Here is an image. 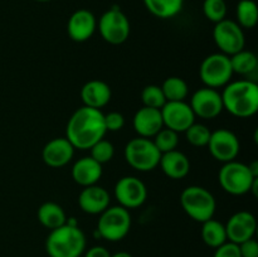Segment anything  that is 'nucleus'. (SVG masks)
<instances>
[{
	"mask_svg": "<svg viewBox=\"0 0 258 257\" xmlns=\"http://www.w3.org/2000/svg\"><path fill=\"white\" fill-rule=\"evenodd\" d=\"M105 113L87 106L77 108L70 117L66 127V138L80 150H90L97 141L105 138Z\"/></svg>",
	"mask_w": 258,
	"mask_h": 257,
	"instance_id": "nucleus-1",
	"label": "nucleus"
},
{
	"mask_svg": "<svg viewBox=\"0 0 258 257\" xmlns=\"http://www.w3.org/2000/svg\"><path fill=\"white\" fill-rule=\"evenodd\" d=\"M223 108L239 118H248L258 111V85L251 80H239L224 86Z\"/></svg>",
	"mask_w": 258,
	"mask_h": 257,
	"instance_id": "nucleus-2",
	"label": "nucleus"
},
{
	"mask_svg": "<svg viewBox=\"0 0 258 257\" xmlns=\"http://www.w3.org/2000/svg\"><path fill=\"white\" fill-rule=\"evenodd\" d=\"M86 249V236L75 222L52 229L45 239V251L49 257H81Z\"/></svg>",
	"mask_w": 258,
	"mask_h": 257,
	"instance_id": "nucleus-3",
	"label": "nucleus"
},
{
	"mask_svg": "<svg viewBox=\"0 0 258 257\" xmlns=\"http://www.w3.org/2000/svg\"><path fill=\"white\" fill-rule=\"evenodd\" d=\"M180 204L183 211L199 223L213 218L217 208L213 194L199 185L186 186L180 194Z\"/></svg>",
	"mask_w": 258,
	"mask_h": 257,
	"instance_id": "nucleus-4",
	"label": "nucleus"
},
{
	"mask_svg": "<svg viewBox=\"0 0 258 257\" xmlns=\"http://www.w3.org/2000/svg\"><path fill=\"white\" fill-rule=\"evenodd\" d=\"M218 180L222 189L232 196H243L251 191L257 176L249 170L248 165L237 160L224 163L218 174Z\"/></svg>",
	"mask_w": 258,
	"mask_h": 257,
	"instance_id": "nucleus-5",
	"label": "nucleus"
},
{
	"mask_svg": "<svg viewBox=\"0 0 258 257\" xmlns=\"http://www.w3.org/2000/svg\"><path fill=\"white\" fill-rule=\"evenodd\" d=\"M130 228V212L121 206L108 207L100 214L97 222L98 237L110 242H117L125 238Z\"/></svg>",
	"mask_w": 258,
	"mask_h": 257,
	"instance_id": "nucleus-6",
	"label": "nucleus"
},
{
	"mask_svg": "<svg viewBox=\"0 0 258 257\" xmlns=\"http://www.w3.org/2000/svg\"><path fill=\"white\" fill-rule=\"evenodd\" d=\"M125 160L131 168L138 171H151L159 166L161 153L151 139H131L125 146Z\"/></svg>",
	"mask_w": 258,
	"mask_h": 257,
	"instance_id": "nucleus-7",
	"label": "nucleus"
},
{
	"mask_svg": "<svg viewBox=\"0 0 258 257\" xmlns=\"http://www.w3.org/2000/svg\"><path fill=\"white\" fill-rule=\"evenodd\" d=\"M199 76L206 87H224L231 82L233 70L229 55L223 53H213L206 57L199 68Z\"/></svg>",
	"mask_w": 258,
	"mask_h": 257,
	"instance_id": "nucleus-8",
	"label": "nucleus"
},
{
	"mask_svg": "<svg viewBox=\"0 0 258 257\" xmlns=\"http://www.w3.org/2000/svg\"><path fill=\"white\" fill-rule=\"evenodd\" d=\"M97 29L105 42L113 45L122 44L130 35V20L118 8H111L100 17Z\"/></svg>",
	"mask_w": 258,
	"mask_h": 257,
	"instance_id": "nucleus-9",
	"label": "nucleus"
},
{
	"mask_svg": "<svg viewBox=\"0 0 258 257\" xmlns=\"http://www.w3.org/2000/svg\"><path fill=\"white\" fill-rule=\"evenodd\" d=\"M213 39L217 47L221 49V53L229 57L244 49L246 44L243 28L231 19H223L222 22L216 23L213 29Z\"/></svg>",
	"mask_w": 258,
	"mask_h": 257,
	"instance_id": "nucleus-10",
	"label": "nucleus"
},
{
	"mask_svg": "<svg viewBox=\"0 0 258 257\" xmlns=\"http://www.w3.org/2000/svg\"><path fill=\"white\" fill-rule=\"evenodd\" d=\"M115 197L123 208H138L145 203L148 198V188L145 183L136 176H122L115 185Z\"/></svg>",
	"mask_w": 258,
	"mask_h": 257,
	"instance_id": "nucleus-11",
	"label": "nucleus"
},
{
	"mask_svg": "<svg viewBox=\"0 0 258 257\" xmlns=\"http://www.w3.org/2000/svg\"><path fill=\"white\" fill-rule=\"evenodd\" d=\"M207 146L211 155L223 164L236 160L241 150V144L237 135L227 128H218L213 131Z\"/></svg>",
	"mask_w": 258,
	"mask_h": 257,
	"instance_id": "nucleus-12",
	"label": "nucleus"
},
{
	"mask_svg": "<svg viewBox=\"0 0 258 257\" xmlns=\"http://www.w3.org/2000/svg\"><path fill=\"white\" fill-rule=\"evenodd\" d=\"M189 105L196 117L198 116L204 120L216 118L224 110L221 92L211 87L199 88L198 91H196L191 96Z\"/></svg>",
	"mask_w": 258,
	"mask_h": 257,
	"instance_id": "nucleus-13",
	"label": "nucleus"
},
{
	"mask_svg": "<svg viewBox=\"0 0 258 257\" xmlns=\"http://www.w3.org/2000/svg\"><path fill=\"white\" fill-rule=\"evenodd\" d=\"M164 127L175 133H185L196 122V115L185 101H169L160 108Z\"/></svg>",
	"mask_w": 258,
	"mask_h": 257,
	"instance_id": "nucleus-14",
	"label": "nucleus"
},
{
	"mask_svg": "<svg viewBox=\"0 0 258 257\" xmlns=\"http://www.w3.org/2000/svg\"><path fill=\"white\" fill-rule=\"evenodd\" d=\"M227 239L239 244L249 238H253L257 229L256 217L247 211H239L228 219L226 224Z\"/></svg>",
	"mask_w": 258,
	"mask_h": 257,
	"instance_id": "nucleus-15",
	"label": "nucleus"
},
{
	"mask_svg": "<svg viewBox=\"0 0 258 257\" xmlns=\"http://www.w3.org/2000/svg\"><path fill=\"white\" fill-rule=\"evenodd\" d=\"M97 29V20L92 12L78 9L70 17L67 23V33L73 42L83 43L90 39Z\"/></svg>",
	"mask_w": 258,
	"mask_h": 257,
	"instance_id": "nucleus-16",
	"label": "nucleus"
},
{
	"mask_svg": "<svg viewBox=\"0 0 258 257\" xmlns=\"http://www.w3.org/2000/svg\"><path fill=\"white\" fill-rule=\"evenodd\" d=\"M75 150L67 138L52 139L43 146L42 160L50 168H62L72 160Z\"/></svg>",
	"mask_w": 258,
	"mask_h": 257,
	"instance_id": "nucleus-17",
	"label": "nucleus"
},
{
	"mask_svg": "<svg viewBox=\"0 0 258 257\" xmlns=\"http://www.w3.org/2000/svg\"><path fill=\"white\" fill-rule=\"evenodd\" d=\"M133 126L140 138H154L164 127L161 111L143 106L134 115Z\"/></svg>",
	"mask_w": 258,
	"mask_h": 257,
	"instance_id": "nucleus-18",
	"label": "nucleus"
},
{
	"mask_svg": "<svg viewBox=\"0 0 258 257\" xmlns=\"http://www.w3.org/2000/svg\"><path fill=\"white\" fill-rule=\"evenodd\" d=\"M110 194L103 186H85L78 196V206L87 214H101L110 207Z\"/></svg>",
	"mask_w": 258,
	"mask_h": 257,
	"instance_id": "nucleus-19",
	"label": "nucleus"
},
{
	"mask_svg": "<svg viewBox=\"0 0 258 257\" xmlns=\"http://www.w3.org/2000/svg\"><path fill=\"white\" fill-rule=\"evenodd\" d=\"M112 97L111 87L101 80H91L81 88V100L83 106L101 110L110 103Z\"/></svg>",
	"mask_w": 258,
	"mask_h": 257,
	"instance_id": "nucleus-20",
	"label": "nucleus"
},
{
	"mask_svg": "<svg viewBox=\"0 0 258 257\" xmlns=\"http://www.w3.org/2000/svg\"><path fill=\"white\" fill-rule=\"evenodd\" d=\"M71 175L75 183L83 188L95 185L102 176V165L91 156H83L73 164Z\"/></svg>",
	"mask_w": 258,
	"mask_h": 257,
	"instance_id": "nucleus-21",
	"label": "nucleus"
},
{
	"mask_svg": "<svg viewBox=\"0 0 258 257\" xmlns=\"http://www.w3.org/2000/svg\"><path fill=\"white\" fill-rule=\"evenodd\" d=\"M159 166L168 178L174 180L185 178L190 171V161L188 156L178 149L161 154Z\"/></svg>",
	"mask_w": 258,
	"mask_h": 257,
	"instance_id": "nucleus-22",
	"label": "nucleus"
},
{
	"mask_svg": "<svg viewBox=\"0 0 258 257\" xmlns=\"http://www.w3.org/2000/svg\"><path fill=\"white\" fill-rule=\"evenodd\" d=\"M37 217L39 223L48 229H55L67 222L66 212L54 202H45L38 208Z\"/></svg>",
	"mask_w": 258,
	"mask_h": 257,
	"instance_id": "nucleus-23",
	"label": "nucleus"
},
{
	"mask_svg": "<svg viewBox=\"0 0 258 257\" xmlns=\"http://www.w3.org/2000/svg\"><path fill=\"white\" fill-rule=\"evenodd\" d=\"M146 9L156 18L170 19L181 12L184 0H143Z\"/></svg>",
	"mask_w": 258,
	"mask_h": 257,
	"instance_id": "nucleus-24",
	"label": "nucleus"
},
{
	"mask_svg": "<svg viewBox=\"0 0 258 257\" xmlns=\"http://www.w3.org/2000/svg\"><path fill=\"white\" fill-rule=\"evenodd\" d=\"M202 239L207 246L216 249L224 242H227L226 227L223 223L211 218L202 223Z\"/></svg>",
	"mask_w": 258,
	"mask_h": 257,
	"instance_id": "nucleus-25",
	"label": "nucleus"
},
{
	"mask_svg": "<svg viewBox=\"0 0 258 257\" xmlns=\"http://www.w3.org/2000/svg\"><path fill=\"white\" fill-rule=\"evenodd\" d=\"M165 96L166 102L169 101H185L189 93V86L181 77L171 76L168 77L160 86Z\"/></svg>",
	"mask_w": 258,
	"mask_h": 257,
	"instance_id": "nucleus-26",
	"label": "nucleus"
},
{
	"mask_svg": "<svg viewBox=\"0 0 258 257\" xmlns=\"http://www.w3.org/2000/svg\"><path fill=\"white\" fill-rule=\"evenodd\" d=\"M231 59V66L233 73H238V75L246 76L251 75L252 72L257 70V55L251 50L242 49L236 54L229 57Z\"/></svg>",
	"mask_w": 258,
	"mask_h": 257,
	"instance_id": "nucleus-27",
	"label": "nucleus"
},
{
	"mask_svg": "<svg viewBox=\"0 0 258 257\" xmlns=\"http://www.w3.org/2000/svg\"><path fill=\"white\" fill-rule=\"evenodd\" d=\"M237 23L241 28L252 29L258 22V8L254 0H241L236 8Z\"/></svg>",
	"mask_w": 258,
	"mask_h": 257,
	"instance_id": "nucleus-28",
	"label": "nucleus"
},
{
	"mask_svg": "<svg viewBox=\"0 0 258 257\" xmlns=\"http://www.w3.org/2000/svg\"><path fill=\"white\" fill-rule=\"evenodd\" d=\"M154 144L161 154L168 151L175 150L179 145V135L175 131L168 127H163L155 136H154Z\"/></svg>",
	"mask_w": 258,
	"mask_h": 257,
	"instance_id": "nucleus-29",
	"label": "nucleus"
},
{
	"mask_svg": "<svg viewBox=\"0 0 258 257\" xmlns=\"http://www.w3.org/2000/svg\"><path fill=\"white\" fill-rule=\"evenodd\" d=\"M141 101H143L144 106H146V107L159 108V110L166 103L163 90L158 85L145 86L143 88V92H141Z\"/></svg>",
	"mask_w": 258,
	"mask_h": 257,
	"instance_id": "nucleus-30",
	"label": "nucleus"
},
{
	"mask_svg": "<svg viewBox=\"0 0 258 257\" xmlns=\"http://www.w3.org/2000/svg\"><path fill=\"white\" fill-rule=\"evenodd\" d=\"M212 131L207 127L203 123H197L194 122L193 125L189 126V128H186L185 136L186 140L189 141V144L197 148H203V146L208 145V141L211 139Z\"/></svg>",
	"mask_w": 258,
	"mask_h": 257,
	"instance_id": "nucleus-31",
	"label": "nucleus"
},
{
	"mask_svg": "<svg viewBox=\"0 0 258 257\" xmlns=\"http://www.w3.org/2000/svg\"><path fill=\"white\" fill-rule=\"evenodd\" d=\"M227 3L226 0H204L203 2V14L208 20L214 24L226 19L227 15Z\"/></svg>",
	"mask_w": 258,
	"mask_h": 257,
	"instance_id": "nucleus-32",
	"label": "nucleus"
},
{
	"mask_svg": "<svg viewBox=\"0 0 258 257\" xmlns=\"http://www.w3.org/2000/svg\"><path fill=\"white\" fill-rule=\"evenodd\" d=\"M90 151L91 158L95 159L101 165L111 161V159L115 155V148H113V145L108 140H105V139H101L100 141H97L90 149Z\"/></svg>",
	"mask_w": 258,
	"mask_h": 257,
	"instance_id": "nucleus-33",
	"label": "nucleus"
},
{
	"mask_svg": "<svg viewBox=\"0 0 258 257\" xmlns=\"http://www.w3.org/2000/svg\"><path fill=\"white\" fill-rule=\"evenodd\" d=\"M123 125H125V117L122 113L117 111H111L105 115V126L107 131L116 133V131H120Z\"/></svg>",
	"mask_w": 258,
	"mask_h": 257,
	"instance_id": "nucleus-34",
	"label": "nucleus"
},
{
	"mask_svg": "<svg viewBox=\"0 0 258 257\" xmlns=\"http://www.w3.org/2000/svg\"><path fill=\"white\" fill-rule=\"evenodd\" d=\"M213 257H242L241 252H239L238 244L233 243V242H224L219 247H217L214 251Z\"/></svg>",
	"mask_w": 258,
	"mask_h": 257,
	"instance_id": "nucleus-35",
	"label": "nucleus"
},
{
	"mask_svg": "<svg viewBox=\"0 0 258 257\" xmlns=\"http://www.w3.org/2000/svg\"><path fill=\"white\" fill-rule=\"evenodd\" d=\"M238 247L242 257H258V242L254 238L242 242Z\"/></svg>",
	"mask_w": 258,
	"mask_h": 257,
	"instance_id": "nucleus-36",
	"label": "nucleus"
},
{
	"mask_svg": "<svg viewBox=\"0 0 258 257\" xmlns=\"http://www.w3.org/2000/svg\"><path fill=\"white\" fill-rule=\"evenodd\" d=\"M85 257H111V253L106 247L95 246L85 252Z\"/></svg>",
	"mask_w": 258,
	"mask_h": 257,
	"instance_id": "nucleus-37",
	"label": "nucleus"
},
{
	"mask_svg": "<svg viewBox=\"0 0 258 257\" xmlns=\"http://www.w3.org/2000/svg\"><path fill=\"white\" fill-rule=\"evenodd\" d=\"M111 257H133L131 256L128 252H125V251H121V252H116V253L111 254Z\"/></svg>",
	"mask_w": 258,
	"mask_h": 257,
	"instance_id": "nucleus-38",
	"label": "nucleus"
},
{
	"mask_svg": "<svg viewBox=\"0 0 258 257\" xmlns=\"http://www.w3.org/2000/svg\"><path fill=\"white\" fill-rule=\"evenodd\" d=\"M35 2H39V3H45V2H49V0H35Z\"/></svg>",
	"mask_w": 258,
	"mask_h": 257,
	"instance_id": "nucleus-39",
	"label": "nucleus"
}]
</instances>
